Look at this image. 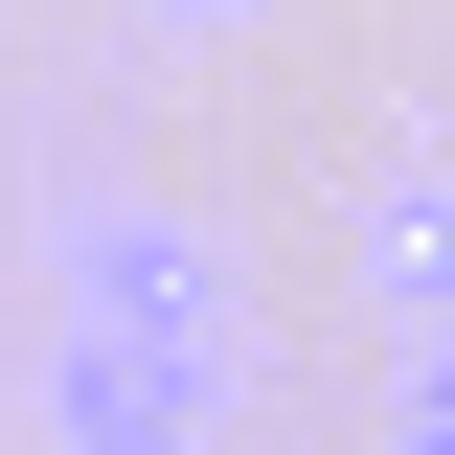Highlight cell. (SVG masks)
Listing matches in <instances>:
<instances>
[{
	"mask_svg": "<svg viewBox=\"0 0 455 455\" xmlns=\"http://www.w3.org/2000/svg\"><path fill=\"white\" fill-rule=\"evenodd\" d=\"M137 23H251V0H137Z\"/></svg>",
	"mask_w": 455,
	"mask_h": 455,
	"instance_id": "5b68a950",
	"label": "cell"
},
{
	"mask_svg": "<svg viewBox=\"0 0 455 455\" xmlns=\"http://www.w3.org/2000/svg\"><path fill=\"white\" fill-rule=\"evenodd\" d=\"M387 455H455V319H410V387H387Z\"/></svg>",
	"mask_w": 455,
	"mask_h": 455,
	"instance_id": "277c9868",
	"label": "cell"
},
{
	"mask_svg": "<svg viewBox=\"0 0 455 455\" xmlns=\"http://www.w3.org/2000/svg\"><path fill=\"white\" fill-rule=\"evenodd\" d=\"M364 274H387V341L455 319V160H387V205H364Z\"/></svg>",
	"mask_w": 455,
	"mask_h": 455,
	"instance_id": "3957f363",
	"label": "cell"
},
{
	"mask_svg": "<svg viewBox=\"0 0 455 455\" xmlns=\"http://www.w3.org/2000/svg\"><path fill=\"white\" fill-rule=\"evenodd\" d=\"M46 319H92V341H160V364H228V387H251V296H228V251L182 205H68L46 228Z\"/></svg>",
	"mask_w": 455,
	"mask_h": 455,
	"instance_id": "6da1fadb",
	"label": "cell"
},
{
	"mask_svg": "<svg viewBox=\"0 0 455 455\" xmlns=\"http://www.w3.org/2000/svg\"><path fill=\"white\" fill-rule=\"evenodd\" d=\"M205 410H228V364H160V341L46 319V455H205Z\"/></svg>",
	"mask_w": 455,
	"mask_h": 455,
	"instance_id": "7a4b0ae2",
	"label": "cell"
}]
</instances>
